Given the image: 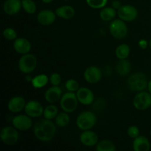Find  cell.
<instances>
[{"label": "cell", "instance_id": "cell-34", "mask_svg": "<svg viewBox=\"0 0 151 151\" xmlns=\"http://www.w3.org/2000/svg\"><path fill=\"white\" fill-rule=\"evenodd\" d=\"M50 81L52 86H59L61 82V76L59 73L54 72L50 75Z\"/></svg>", "mask_w": 151, "mask_h": 151}, {"label": "cell", "instance_id": "cell-20", "mask_svg": "<svg viewBox=\"0 0 151 151\" xmlns=\"http://www.w3.org/2000/svg\"><path fill=\"white\" fill-rule=\"evenodd\" d=\"M133 149L134 151H149L150 149V141L144 136H139L133 142Z\"/></svg>", "mask_w": 151, "mask_h": 151}, {"label": "cell", "instance_id": "cell-13", "mask_svg": "<svg viewBox=\"0 0 151 151\" xmlns=\"http://www.w3.org/2000/svg\"><path fill=\"white\" fill-rule=\"evenodd\" d=\"M76 94L79 103L85 106L91 105L94 100V93L91 89L86 87L79 88V89L77 91Z\"/></svg>", "mask_w": 151, "mask_h": 151}, {"label": "cell", "instance_id": "cell-7", "mask_svg": "<svg viewBox=\"0 0 151 151\" xmlns=\"http://www.w3.org/2000/svg\"><path fill=\"white\" fill-rule=\"evenodd\" d=\"M0 138L1 142L7 145H13L19 140V134L14 126H6L1 129Z\"/></svg>", "mask_w": 151, "mask_h": 151}, {"label": "cell", "instance_id": "cell-22", "mask_svg": "<svg viewBox=\"0 0 151 151\" xmlns=\"http://www.w3.org/2000/svg\"><path fill=\"white\" fill-rule=\"evenodd\" d=\"M131 69V62L127 59L119 60L116 65V71L120 76H126L129 74Z\"/></svg>", "mask_w": 151, "mask_h": 151}, {"label": "cell", "instance_id": "cell-25", "mask_svg": "<svg viewBox=\"0 0 151 151\" xmlns=\"http://www.w3.org/2000/svg\"><path fill=\"white\" fill-rule=\"evenodd\" d=\"M130 52H131L130 47L127 44H120L116 47L115 50V55L119 60L128 58V56L130 55Z\"/></svg>", "mask_w": 151, "mask_h": 151}, {"label": "cell", "instance_id": "cell-24", "mask_svg": "<svg viewBox=\"0 0 151 151\" xmlns=\"http://www.w3.org/2000/svg\"><path fill=\"white\" fill-rule=\"evenodd\" d=\"M49 81H50V78L47 77V75H44V74H41V75H37L35 78H32L31 83H32V86H33V88L38 89V88H41L45 86L48 83Z\"/></svg>", "mask_w": 151, "mask_h": 151}, {"label": "cell", "instance_id": "cell-33", "mask_svg": "<svg viewBox=\"0 0 151 151\" xmlns=\"http://www.w3.org/2000/svg\"><path fill=\"white\" fill-rule=\"evenodd\" d=\"M127 134H128V136L129 137H131L132 139H135L139 136L140 131L137 126H136V125H131L127 130Z\"/></svg>", "mask_w": 151, "mask_h": 151}, {"label": "cell", "instance_id": "cell-2", "mask_svg": "<svg viewBox=\"0 0 151 151\" xmlns=\"http://www.w3.org/2000/svg\"><path fill=\"white\" fill-rule=\"evenodd\" d=\"M128 86L131 91H142L147 88V77L142 72H136L132 74L127 81Z\"/></svg>", "mask_w": 151, "mask_h": 151}, {"label": "cell", "instance_id": "cell-31", "mask_svg": "<svg viewBox=\"0 0 151 151\" xmlns=\"http://www.w3.org/2000/svg\"><path fill=\"white\" fill-rule=\"evenodd\" d=\"M3 36L8 41H15L17 38V32L13 28L7 27L3 30Z\"/></svg>", "mask_w": 151, "mask_h": 151}, {"label": "cell", "instance_id": "cell-40", "mask_svg": "<svg viewBox=\"0 0 151 151\" xmlns=\"http://www.w3.org/2000/svg\"><path fill=\"white\" fill-rule=\"evenodd\" d=\"M150 137H151V128H150Z\"/></svg>", "mask_w": 151, "mask_h": 151}, {"label": "cell", "instance_id": "cell-14", "mask_svg": "<svg viewBox=\"0 0 151 151\" xmlns=\"http://www.w3.org/2000/svg\"><path fill=\"white\" fill-rule=\"evenodd\" d=\"M55 13L50 9H44L41 10L37 15V20L40 24L43 26H48L55 22L56 19Z\"/></svg>", "mask_w": 151, "mask_h": 151}, {"label": "cell", "instance_id": "cell-37", "mask_svg": "<svg viewBox=\"0 0 151 151\" xmlns=\"http://www.w3.org/2000/svg\"><path fill=\"white\" fill-rule=\"evenodd\" d=\"M147 89H148V91L151 94V80L148 81V84H147Z\"/></svg>", "mask_w": 151, "mask_h": 151}, {"label": "cell", "instance_id": "cell-12", "mask_svg": "<svg viewBox=\"0 0 151 151\" xmlns=\"http://www.w3.org/2000/svg\"><path fill=\"white\" fill-rule=\"evenodd\" d=\"M84 79L87 83L91 84L100 82L102 78V72L99 67L96 66H91L86 68L83 74Z\"/></svg>", "mask_w": 151, "mask_h": 151}, {"label": "cell", "instance_id": "cell-19", "mask_svg": "<svg viewBox=\"0 0 151 151\" xmlns=\"http://www.w3.org/2000/svg\"><path fill=\"white\" fill-rule=\"evenodd\" d=\"M62 97V89L58 86H53L46 91L44 98L49 103H55L60 100Z\"/></svg>", "mask_w": 151, "mask_h": 151}, {"label": "cell", "instance_id": "cell-41", "mask_svg": "<svg viewBox=\"0 0 151 151\" xmlns=\"http://www.w3.org/2000/svg\"><path fill=\"white\" fill-rule=\"evenodd\" d=\"M65 1H68V0H65Z\"/></svg>", "mask_w": 151, "mask_h": 151}, {"label": "cell", "instance_id": "cell-38", "mask_svg": "<svg viewBox=\"0 0 151 151\" xmlns=\"http://www.w3.org/2000/svg\"><path fill=\"white\" fill-rule=\"evenodd\" d=\"M41 1L45 4H49V3H51L53 0H41Z\"/></svg>", "mask_w": 151, "mask_h": 151}, {"label": "cell", "instance_id": "cell-4", "mask_svg": "<svg viewBox=\"0 0 151 151\" xmlns=\"http://www.w3.org/2000/svg\"><path fill=\"white\" fill-rule=\"evenodd\" d=\"M78 99L75 92L68 91L62 95L60 100V108L67 113H72L77 109L78 106Z\"/></svg>", "mask_w": 151, "mask_h": 151}, {"label": "cell", "instance_id": "cell-32", "mask_svg": "<svg viewBox=\"0 0 151 151\" xmlns=\"http://www.w3.org/2000/svg\"><path fill=\"white\" fill-rule=\"evenodd\" d=\"M65 87L68 91H72V92H75L79 89V83L75 79H69L66 81L65 83Z\"/></svg>", "mask_w": 151, "mask_h": 151}, {"label": "cell", "instance_id": "cell-27", "mask_svg": "<svg viewBox=\"0 0 151 151\" xmlns=\"http://www.w3.org/2000/svg\"><path fill=\"white\" fill-rule=\"evenodd\" d=\"M58 114V109L57 106L52 103L44 109L43 116L46 119L52 120V119L55 118Z\"/></svg>", "mask_w": 151, "mask_h": 151}, {"label": "cell", "instance_id": "cell-15", "mask_svg": "<svg viewBox=\"0 0 151 151\" xmlns=\"http://www.w3.org/2000/svg\"><path fill=\"white\" fill-rule=\"evenodd\" d=\"M80 141L86 147H94L98 143V137L95 132L90 130L83 131L80 136Z\"/></svg>", "mask_w": 151, "mask_h": 151}, {"label": "cell", "instance_id": "cell-29", "mask_svg": "<svg viewBox=\"0 0 151 151\" xmlns=\"http://www.w3.org/2000/svg\"><path fill=\"white\" fill-rule=\"evenodd\" d=\"M22 4L24 10L29 14H33L36 11V4L32 0H22Z\"/></svg>", "mask_w": 151, "mask_h": 151}, {"label": "cell", "instance_id": "cell-17", "mask_svg": "<svg viewBox=\"0 0 151 151\" xmlns=\"http://www.w3.org/2000/svg\"><path fill=\"white\" fill-rule=\"evenodd\" d=\"M26 101L22 96H16L9 100L7 108L12 113H19L24 110L26 106Z\"/></svg>", "mask_w": 151, "mask_h": 151}, {"label": "cell", "instance_id": "cell-6", "mask_svg": "<svg viewBox=\"0 0 151 151\" xmlns=\"http://www.w3.org/2000/svg\"><path fill=\"white\" fill-rule=\"evenodd\" d=\"M109 31L114 38L117 39H122L127 35L128 32V27L125 22L122 19H115L112 20L109 25Z\"/></svg>", "mask_w": 151, "mask_h": 151}, {"label": "cell", "instance_id": "cell-1", "mask_svg": "<svg viewBox=\"0 0 151 151\" xmlns=\"http://www.w3.org/2000/svg\"><path fill=\"white\" fill-rule=\"evenodd\" d=\"M55 125L51 119L46 118L40 119L33 126L34 135L39 141L44 142L52 141L56 134Z\"/></svg>", "mask_w": 151, "mask_h": 151}, {"label": "cell", "instance_id": "cell-26", "mask_svg": "<svg viewBox=\"0 0 151 151\" xmlns=\"http://www.w3.org/2000/svg\"><path fill=\"white\" fill-rule=\"evenodd\" d=\"M96 150L97 151H115L116 146L111 141L108 139H103L96 145Z\"/></svg>", "mask_w": 151, "mask_h": 151}, {"label": "cell", "instance_id": "cell-10", "mask_svg": "<svg viewBox=\"0 0 151 151\" xmlns=\"http://www.w3.org/2000/svg\"><path fill=\"white\" fill-rule=\"evenodd\" d=\"M13 125L19 131H27L32 128V122L31 117L27 114H19L14 116L12 120Z\"/></svg>", "mask_w": 151, "mask_h": 151}, {"label": "cell", "instance_id": "cell-23", "mask_svg": "<svg viewBox=\"0 0 151 151\" xmlns=\"http://www.w3.org/2000/svg\"><path fill=\"white\" fill-rule=\"evenodd\" d=\"M116 15V10L112 7H103L100 12V19L104 22H111L114 19Z\"/></svg>", "mask_w": 151, "mask_h": 151}, {"label": "cell", "instance_id": "cell-21", "mask_svg": "<svg viewBox=\"0 0 151 151\" xmlns=\"http://www.w3.org/2000/svg\"><path fill=\"white\" fill-rule=\"evenodd\" d=\"M56 16L63 19H70L75 15V10L73 7L70 5H63L58 7L55 10Z\"/></svg>", "mask_w": 151, "mask_h": 151}, {"label": "cell", "instance_id": "cell-8", "mask_svg": "<svg viewBox=\"0 0 151 151\" xmlns=\"http://www.w3.org/2000/svg\"><path fill=\"white\" fill-rule=\"evenodd\" d=\"M133 105L136 109L139 111L149 109L151 106V94L149 91H139L134 97Z\"/></svg>", "mask_w": 151, "mask_h": 151}, {"label": "cell", "instance_id": "cell-9", "mask_svg": "<svg viewBox=\"0 0 151 151\" xmlns=\"http://www.w3.org/2000/svg\"><path fill=\"white\" fill-rule=\"evenodd\" d=\"M118 16L124 22H133L138 16V10L134 6L130 4L122 5L117 10Z\"/></svg>", "mask_w": 151, "mask_h": 151}, {"label": "cell", "instance_id": "cell-30", "mask_svg": "<svg viewBox=\"0 0 151 151\" xmlns=\"http://www.w3.org/2000/svg\"><path fill=\"white\" fill-rule=\"evenodd\" d=\"M86 3L91 8L102 9L106 5L108 0H86Z\"/></svg>", "mask_w": 151, "mask_h": 151}, {"label": "cell", "instance_id": "cell-36", "mask_svg": "<svg viewBox=\"0 0 151 151\" xmlns=\"http://www.w3.org/2000/svg\"><path fill=\"white\" fill-rule=\"evenodd\" d=\"M111 4H112V7H114L115 10H118V9L120 8L121 6H122V4H121V2L119 1V0H114V1H112Z\"/></svg>", "mask_w": 151, "mask_h": 151}, {"label": "cell", "instance_id": "cell-3", "mask_svg": "<svg viewBox=\"0 0 151 151\" xmlns=\"http://www.w3.org/2000/svg\"><path fill=\"white\" fill-rule=\"evenodd\" d=\"M97 122V117L93 112L85 111L80 114L76 119V125L82 131L91 130Z\"/></svg>", "mask_w": 151, "mask_h": 151}, {"label": "cell", "instance_id": "cell-11", "mask_svg": "<svg viewBox=\"0 0 151 151\" xmlns=\"http://www.w3.org/2000/svg\"><path fill=\"white\" fill-rule=\"evenodd\" d=\"M44 109L43 108L42 105L36 100H30L27 102L24 108L26 114L32 118L40 117L42 116L44 114Z\"/></svg>", "mask_w": 151, "mask_h": 151}, {"label": "cell", "instance_id": "cell-39", "mask_svg": "<svg viewBox=\"0 0 151 151\" xmlns=\"http://www.w3.org/2000/svg\"><path fill=\"white\" fill-rule=\"evenodd\" d=\"M149 46H150V49H151V38H150V42H149Z\"/></svg>", "mask_w": 151, "mask_h": 151}, {"label": "cell", "instance_id": "cell-28", "mask_svg": "<svg viewBox=\"0 0 151 151\" xmlns=\"http://www.w3.org/2000/svg\"><path fill=\"white\" fill-rule=\"evenodd\" d=\"M70 122V117L67 112L59 113L55 117V124L58 127H65Z\"/></svg>", "mask_w": 151, "mask_h": 151}, {"label": "cell", "instance_id": "cell-18", "mask_svg": "<svg viewBox=\"0 0 151 151\" xmlns=\"http://www.w3.org/2000/svg\"><path fill=\"white\" fill-rule=\"evenodd\" d=\"M15 51L21 55H25L29 52L32 48L31 43L25 38H17L13 42Z\"/></svg>", "mask_w": 151, "mask_h": 151}, {"label": "cell", "instance_id": "cell-35", "mask_svg": "<svg viewBox=\"0 0 151 151\" xmlns=\"http://www.w3.org/2000/svg\"><path fill=\"white\" fill-rule=\"evenodd\" d=\"M138 44L139 47L142 50H145L147 47V46H148V43H147V41H146L145 39L140 40V41H139Z\"/></svg>", "mask_w": 151, "mask_h": 151}, {"label": "cell", "instance_id": "cell-5", "mask_svg": "<svg viewBox=\"0 0 151 151\" xmlns=\"http://www.w3.org/2000/svg\"><path fill=\"white\" fill-rule=\"evenodd\" d=\"M37 58L34 55L27 53L22 55L18 63L19 69L22 73L29 74L33 72L37 66Z\"/></svg>", "mask_w": 151, "mask_h": 151}, {"label": "cell", "instance_id": "cell-16", "mask_svg": "<svg viewBox=\"0 0 151 151\" xmlns=\"http://www.w3.org/2000/svg\"><path fill=\"white\" fill-rule=\"evenodd\" d=\"M22 7L21 0H6L3 4V10L8 16L16 15Z\"/></svg>", "mask_w": 151, "mask_h": 151}]
</instances>
